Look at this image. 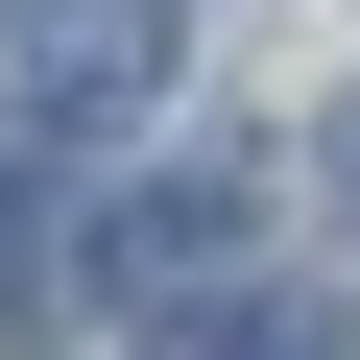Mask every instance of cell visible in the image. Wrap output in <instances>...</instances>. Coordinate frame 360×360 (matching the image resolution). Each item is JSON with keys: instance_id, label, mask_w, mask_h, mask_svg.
I'll use <instances>...</instances> for the list:
<instances>
[{"instance_id": "3957f363", "label": "cell", "mask_w": 360, "mask_h": 360, "mask_svg": "<svg viewBox=\"0 0 360 360\" xmlns=\"http://www.w3.org/2000/svg\"><path fill=\"white\" fill-rule=\"evenodd\" d=\"M168 360H336V312H288V288H240V312H193Z\"/></svg>"}, {"instance_id": "6da1fadb", "label": "cell", "mask_w": 360, "mask_h": 360, "mask_svg": "<svg viewBox=\"0 0 360 360\" xmlns=\"http://www.w3.org/2000/svg\"><path fill=\"white\" fill-rule=\"evenodd\" d=\"M168 96V0H25V144L72 168V144H120Z\"/></svg>"}, {"instance_id": "277c9868", "label": "cell", "mask_w": 360, "mask_h": 360, "mask_svg": "<svg viewBox=\"0 0 360 360\" xmlns=\"http://www.w3.org/2000/svg\"><path fill=\"white\" fill-rule=\"evenodd\" d=\"M312 168H336V193H360V96H336V144H312Z\"/></svg>"}, {"instance_id": "7a4b0ae2", "label": "cell", "mask_w": 360, "mask_h": 360, "mask_svg": "<svg viewBox=\"0 0 360 360\" xmlns=\"http://www.w3.org/2000/svg\"><path fill=\"white\" fill-rule=\"evenodd\" d=\"M240 240H264V168H144V193H120L72 264H96V288H217Z\"/></svg>"}]
</instances>
